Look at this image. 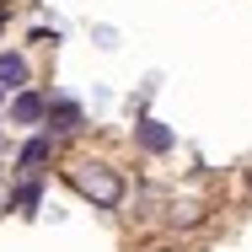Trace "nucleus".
<instances>
[{"label":"nucleus","instance_id":"obj_1","mask_svg":"<svg viewBox=\"0 0 252 252\" xmlns=\"http://www.w3.org/2000/svg\"><path fill=\"white\" fill-rule=\"evenodd\" d=\"M70 183H75V193H86V199L102 204V209L124 204V177H118L113 166H102V161H81V166L70 172Z\"/></svg>","mask_w":252,"mask_h":252},{"label":"nucleus","instance_id":"obj_2","mask_svg":"<svg viewBox=\"0 0 252 252\" xmlns=\"http://www.w3.org/2000/svg\"><path fill=\"white\" fill-rule=\"evenodd\" d=\"M43 113H49V97H38V92H16L11 97V124H43Z\"/></svg>","mask_w":252,"mask_h":252},{"label":"nucleus","instance_id":"obj_3","mask_svg":"<svg viewBox=\"0 0 252 252\" xmlns=\"http://www.w3.org/2000/svg\"><path fill=\"white\" fill-rule=\"evenodd\" d=\"M43 124H49V129H59V134H64V129H81V102L54 97V102H49V113H43Z\"/></svg>","mask_w":252,"mask_h":252},{"label":"nucleus","instance_id":"obj_4","mask_svg":"<svg viewBox=\"0 0 252 252\" xmlns=\"http://www.w3.org/2000/svg\"><path fill=\"white\" fill-rule=\"evenodd\" d=\"M134 140H140L151 156H166V151H172V129H166V124H156V118H145V124L134 129Z\"/></svg>","mask_w":252,"mask_h":252},{"label":"nucleus","instance_id":"obj_5","mask_svg":"<svg viewBox=\"0 0 252 252\" xmlns=\"http://www.w3.org/2000/svg\"><path fill=\"white\" fill-rule=\"evenodd\" d=\"M49 151H54L49 134H32V140L22 145V156H16V166H22V172H32V166H43V161H49Z\"/></svg>","mask_w":252,"mask_h":252},{"label":"nucleus","instance_id":"obj_6","mask_svg":"<svg viewBox=\"0 0 252 252\" xmlns=\"http://www.w3.org/2000/svg\"><path fill=\"white\" fill-rule=\"evenodd\" d=\"M0 86H5V92L27 86V59H22V54H0Z\"/></svg>","mask_w":252,"mask_h":252},{"label":"nucleus","instance_id":"obj_7","mask_svg":"<svg viewBox=\"0 0 252 252\" xmlns=\"http://www.w3.org/2000/svg\"><path fill=\"white\" fill-rule=\"evenodd\" d=\"M38 199H43V188H38V183H22V188L11 193V209H22V215H32V209H38Z\"/></svg>","mask_w":252,"mask_h":252},{"label":"nucleus","instance_id":"obj_8","mask_svg":"<svg viewBox=\"0 0 252 252\" xmlns=\"http://www.w3.org/2000/svg\"><path fill=\"white\" fill-rule=\"evenodd\" d=\"M0 102H5V86H0Z\"/></svg>","mask_w":252,"mask_h":252},{"label":"nucleus","instance_id":"obj_9","mask_svg":"<svg viewBox=\"0 0 252 252\" xmlns=\"http://www.w3.org/2000/svg\"><path fill=\"white\" fill-rule=\"evenodd\" d=\"M0 145H5V134H0Z\"/></svg>","mask_w":252,"mask_h":252}]
</instances>
